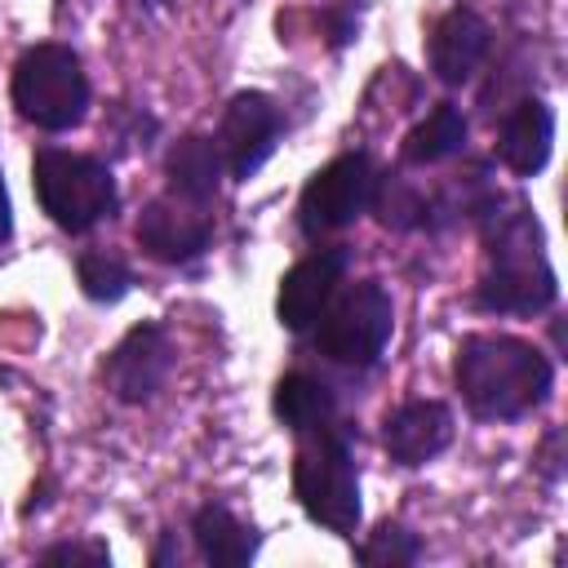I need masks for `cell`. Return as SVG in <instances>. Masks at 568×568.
<instances>
[{
	"mask_svg": "<svg viewBox=\"0 0 568 568\" xmlns=\"http://www.w3.org/2000/svg\"><path fill=\"white\" fill-rule=\"evenodd\" d=\"M9 98L27 124H36L44 133H67V129L84 124L93 84L71 44L40 40L18 53L13 75H9Z\"/></svg>",
	"mask_w": 568,
	"mask_h": 568,
	"instance_id": "obj_4",
	"label": "cell"
},
{
	"mask_svg": "<svg viewBox=\"0 0 568 568\" xmlns=\"http://www.w3.org/2000/svg\"><path fill=\"white\" fill-rule=\"evenodd\" d=\"M346 262H351V253L342 244H328V248H311L306 257H297L284 271L280 293H275V315L288 333H311L315 328V320L324 315V306L342 288Z\"/></svg>",
	"mask_w": 568,
	"mask_h": 568,
	"instance_id": "obj_11",
	"label": "cell"
},
{
	"mask_svg": "<svg viewBox=\"0 0 568 568\" xmlns=\"http://www.w3.org/2000/svg\"><path fill=\"white\" fill-rule=\"evenodd\" d=\"M315 13H320V36L328 49H346L351 40H359L364 0H315Z\"/></svg>",
	"mask_w": 568,
	"mask_h": 568,
	"instance_id": "obj_21",
	"label": "cell"
},
{
	"mask_svg": "<svg viewBox=\"0 0 568 568\" xmlns=\"http://www.w3.org/2000/svg\"><path fill=\"white\" fill-rule=\"evenodd\" d=\"M138 4H142V9H169L173 0H138Z\"/></svg>",
	"mask_w": 568,
	"mask_h": 568,
	"instance_id": "obj_25",
	"label": "cell"
},
{
	"mask_svg": "<svg viewBox=\"0 0 568 568\" xmlns=\"http://www.w3.org/2000/svg\"><path fill=\"white\" fill-rule=\"evenodd\" d=\"M422 555H426L422 537H417L413 528L395 524V519L377 524V528L355 546V559L368 564V568H404V564H417Z\"/></svg>",
	"mask_w": 568,
	"mask_h": 568,
	"instance_id": "obj_20",
	"label": "cell"
},
{
	"mask_svg": "<svg viewBox=\"0 0 568 568\" xmlns=\"http://www.w3.org/2000/svg\"><path fill=\"white\" fill-rule=\"evenodd\" d=\"M457 435V417L444 399H404L382 422V448L395 466L417 470L435 462Z\"/></svg>",
	"mask_w": 568,
	"mask_h": 568,
	"instance_id": "obj_12",
	"label": "cell"
},
{
	"mask_svg": "<svg viewBox=\"0 0 568 568\" xmlns=\"http://www.w3.org/2000/svg\"><path fill=\"white\" fill-rule=\"evenodd\" d=\"M75 280H80V293L89 302H102V306H115L120 297H129L133 288V266L124 253L115 248H84L75 257Z\"/></svg>",
	"mask_w": 568,
	"mask_h": 568,
	"instance_id": "obj_19",
	"label": "cell"
},
{
	"mask_svg": "<svg viewBox=\"0 0 568 568\" xmlns=\"http://www.w3.org/2000/svg\"><path fill=\"white\" fill-rule=\"evenodd\" d=\"M36 559L40 564H93V568H102V564H111V550L98 537H80V541H53Z\"/></svg>",
	"mask_w": 568,
	"mask_h": 568,
	"instance_id": "obj_22",
	"label": "cell"
},
{
	"mask_svg": "<svg viewBox=\"0 0 568 568\" xmlns=\"http://www.w3.org/2000/svg\"><path fill=\"white\" fill-rule=\"evenodd\" d=\"M271 413H275V422L297 439V435H311V430H324V426L337 422V395H333V386H328L324 377L293 368V373H284V377L275 382V390H271Z\"/></svg>",
	"mask_w": 568,
	"mask_h": 568,
	"instance_id": "obj_16",
	"label": "cell"
},
{
	"mask_svg": "<svg viewBox=\"0 0 568 568\" xmlns=\"http://www.w3.org/2000/svg\"><path fill=\"white\" fill-rule=\"evenodd\" d=\"M390 333H395V302H390L382 280L342 284L333 293V302L324 306V315L315 320V328H311L315 351L328 364H342V368H355V373L373 368L386 355Z\"/></svg>",
	"mask_w": 568,
	"mask_h": 568,
	"instance_id": "obj_6",
	"label": "cell"
},
{
	"mask_svg": "<svg viewBox=\"0 0 568 568\" xmlns=\"http://www.w3.org/2000/svg\"><path fill=\"white\" fill-rule=\"evenodd\" d=\"M280 133H284V111L271 93L262 89H240L226 111H222V124H217V151H222V164H226V178L231 182H248L262 173V164L275 155L280 146Z\"/></svg>",
	"mask_w": 568,
	"mask_h": 568,
	"instance_id": "obj_10",
	"label": "cell"
},
{
	"mask_svg": "<svg viewBox=\"0 0 568 568\" xmlns=\"http://www.w3.org/2000/svg\"><path fill=\"white\" fill-rule=\"evenodd\" d=\"M191 541L195 555L213 568H244L257 559L262 550V532L253 524H244L226 501H204L191 515Z\"/></svg>",
	"mask_w": 568,
	"mask_h": 568,
	"instance_id": "obj_15",
	"label": "cell"
},
{
	"mask_svg": "<svg viewBox=\"0 0 568 568\" xmlns=\"http://www.w3.org/2000/svg\"><path fill=\"white\" fill-rule=\"evenodd\" d=\"M31 191L49 222L67 235H84L115 217L120 186L106 160L67 151V146H40L31 155Z\"/></svg>",
	"mask_w": 568,
	"mask_h": 568,
	"instance_id": "obj_5",
	"label": "cell"
},
{
	"mask_svg": "<svg viewBox=\"0 0 568 568\" xmlns=\"http://www.w3.org/2000/svg\"><path fill=\"white\" fill-rule=\"evenodd\" d=\"M164 178H169V191L173 195L213 204L217 191H222V178H226V164H222L217 142L209 133H182L169 146V155H164Z\"/></svg>",
	"mask_w": 568,
	"mask_h": 568,
	"instance_id": "obj_17",
	"label": "cell"
},
{
	"mask_svg": "<svg viewBox=\"0 0 568 568\" xmlns=\"http://www.w3.org/2000/svg\"><path fill=\"white\" fill-rule=\"evenodd\" d=\"M493 53V27L484 13H475L470 4H453L448 13H439V22L430 27V44H426V58H430V71L439 84L457 89V84H470L479 75V67L488 62Z\"/></svg>",
	"mask_w": 568,
	"mask_h": 568,
	"instance_id": "obj_13",
	"label": "cell"
},
{
	"mask_svg": "<svg viewBox=\"0 0 568 568\" xmlns=\"http://www.w3.org/2000/svg\"><path fill=\"white\" fill-rule=\"evenodd\" d=\"M493 151L515 178H537L555 151V106L546 98H519L501 115Z\"/></svg>",
	"mask_w": 568,
	"mask_h": 568,
	"instance_id": "obj_14",
	"label": "cell"
},
{
	"mask_svg": "<svg viewBox=\"0 0 568 568\" xmlns=\"http://www.w3.org/2000/svg\"><path fill=\"white\" fill-rule=\"evenodd\" d=\"M173 364H178V346L169 337V328L160 320H142L133 324L102 359V386L115 404H129V408H142L151 404L169 377H173Z\"/></svg>",
	"mask_w": 568,
	"mask_h": 568,
	"instance_id": "obj_8",
	"label": "cell"
},
{
	"mask_svg": "<svg viewBox=\"0 0 568 568\" xmlns=\"http://www.w3.org/2000/svg\"><path fill=\"white\" fill-rule=\"evenodd\" d=\"M466 133H470V124H466L462 106H453V102H435V106L404 133V142H399V160L413 164V169L444 164V160H453V155L466 151Z\"/></svg>",
	"mask_w": 568,
	"mask_h": 568,
	"instance_id": "obj_18",
	"label": "cell"
},
{
	"mask_svg": "<svg viewBox=\"0 0 568 568\" xmlns=\"http://www.w3.org/2000/svg\"><path fill=\"white\" fill-rule=\"evenodd\" d=\"M213 209L200 200H182L173 191L142 204L133 222V240L151 262L164 266H191L213 248Z\"/></svg>",
	"mask_w": 568,
	"mask_h": 568,
	"instance_id": "obj_9",
	"label": "cell"
},
{
	"mask_svg": "<svg viewBox=\"0 0 568 568\" xmlns=\"http://www.w3.org/2000/svg\"><path fill=\"white\" fill-rule=\"evenodd\" d=\"M13 240V200H9V186H4V169H0V248Z\"/></svg>",
	"mask_w": 568,
	"mask_h": 568,
	"instance_id": "obj_24",
	"label": "cell"
},
{
	"mask_svg": "<svg viewBox=\"0 0 568 568\" xmlns=\"http://www.w3.org/2000/svg\"><path fill=\"white\" fill-rule=\"evenodd\" d=\"M559 444H564V430L559 426H550L546 430V439H541V448H537V470L550 479V484H559V475H564V457H559Z\"/></svg>",
	"mask_w": 568,
	"mask_h": 568,
	"instance_id": "obj_23",
	"label": "cell"
},
{
	"mask_svg": "<svg viewBox=\"0 0 568 568\" xmlns=\"http://www.w3.org/2000/svg\"><path fill=\"white\" fill-rule=\"evenodd\" d=\"M377 191V164L368 160V151H346L333 155L324 169L311 173V182L297 195V226L306 240H324L342 226H351L355 217L368 213Z\"/></svg>",
	"mask_w": 568,
	"mask_h": 568,
	"instance_id": "obj_7",
	"label": "cell"
},
{
	"mask_svg": "<svg viewBox=\"0 0 568 568\" xmlns=\"http://www.w3.org/2000/svg\"><path fill=\"white\" fill-rule=\"evenodd\" d=\"M484 275L470 302L488 315H541L559 302L546 231L528 200H497L484 217Z\"/></svg>",
	"mask_w": 568,
	"mask_h": 568,
	"instance_id": "obj_1",
	"label": "cell"
},
{
	"mask_svg": "<svg viewBox=\"0 0 568 568\" xmlns=\"http://www.w3.org/2000/svg\"><path fill=\"white\" fill-rule=\"evenodd\" d=\"M293 497L311 524H320L337 537H355V528L364 519V501H359V466L351 453V426L333 422L324 430L297 435Z\"/></svg>",
	"mask_w": 568,
	"mask_h": 568,
	"instance_id": "obj_3",
	"label": "cell"
},
{
	"mask_svg": "<svg viewBox=\"0 0 568 568\" xmlns=\"http://www.w3.org/2000/svg\"><path fill=\"white\" fill-rule=\"evenodd\" d=\"M453 386L470 417L519 422L555 390V359L515 333H466L453 355Z\"/></svg>",
	"mask_w": 568,
	"mask_h": 568,
	"instance_id": "obj_2",
	"label": "cell"
}]
</instances>
